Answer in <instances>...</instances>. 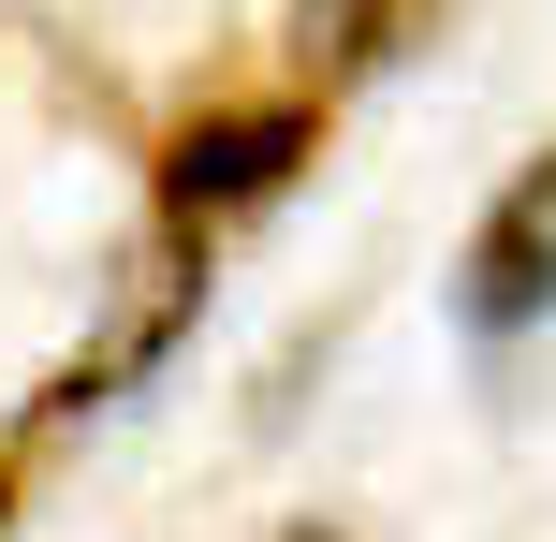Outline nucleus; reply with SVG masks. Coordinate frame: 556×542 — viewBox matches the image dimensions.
<instances>
[{
	"instance_id": "obj_1",
	"label": "nucleus",
	"mask_w": 556,
	"mask_h": 542,
	"mask_svg": "<svg viewBox=\"0 0 556 542\" xmlns=\"http://www.w3.org/2000/svg\"><path fill=\"white\" fill-rule=\"evenodd\" d=\"M454 308H469V338H528L556 308V162H528L498 205H483L469 264H454Z\"/></svg>"
},
{
	"instance_id": "obj_2",
	"label": "nucleus",
	"mask_w": 556,
	"mask_h": 542,
	"mask_svg": "<svg viewBox=\"0 0 556 542\" xmlns=\"http://www.w3.org/2000/svg\"><path fill=\"white\" fill-rule=\"evenodd\" d=\"M293 162H307V103H235V117H191V133L162 147V205L205 235V220H235V205H264Z\"/></svg>"
},
{
	"instance_id": "obj_3",
	"label": "nucleus",
	"mask_w": 556,
	"mask_h": 542,
	"mask_svg": "<svg viewBox=\"0 0 556 542\" xmlns=\"http://www.w3.org/2000/svg\"><path fill=\"white\" fill-rule=\"evenodd\" d=\"M278 542H323V528H278Z\"/></svg>"
}]
</instances>
